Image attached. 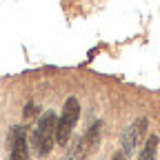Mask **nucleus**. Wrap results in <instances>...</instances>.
Returning a JSON list of instances; mask_svg holds the SVG:
<instances>
[{"label":"nucleus","mask_w":160,"mask_h":160,"mask_svg":"<svg viewBox=\"0 0 160 160\" xmlns=\"http://www.w3.org/2000/svg\"><path fill=\"white\" fill-rule=\"evenodd\" d=\"M78 116H80V105L76 98H69L65 107H62V113L58 118V125H56V142L58 145H67L69 138H71V131L78 122Z\"/></svg>","instance_id":"2"},{"label":"nucleus","mask_w":160,"mask_h":160,"mask_svg":"<svg viewBox=\"0 0 160 160\" xmlns=\"http://www.w3.org/2000/svg\"><path fill=\"white\" fill-rule=\"evenodd\" d=\"M145 131H147V118H138L131 127H127V131L122 133V151L127 156L136 149V145L140 142V138L145 136Z\"/></svg>","instance_id":"5"},{"label":"nucleus","mask_w":160,"mask_h":160,"mask_svg":"<svg viewBox=\"0 0 160 160\" xmlns=\"http://www.w3.org/2000/svg\"><path fill=\"white\" fill-rule=\"evenodd\" d=\"M36 113V107L33 105H27V109H25V116H33Z\"/></svg>","instance_id":"8"},{"label":"nucleus","mask_w":160,"mask_h":160,"mask_svg":"<svg viewBox=\"0 0 160 160\" xmlns=\"http://www.w3.org/2000/svg\"><path fill=\"white\" fill-rule=\"evenodd\" d=\"M156 151H158V136H149L142 151L138 153V160H156Z\"/></svg>","instance_id":"6"},{"label":"nucleus","mask_w":160,"mask_h":160,"mask_svg":"<svg viewBox=\"0 0 160 160\" xmlns=\"http://www.w3.org/2000/svg\"><path fill=\"white\" fill-rule=\"evenodd\" d=\"M111 160H129V156H127V153H125V151H116V153H113V158H111Z\"/></svg>","instance_id":"7"},{"label":"nucleus","mask_w":160,"mask_h":160,"mask_svg":"<svg viewBox=\"0 0 160 160\" xmlns=\"http://www.w3.org/2000/svg\"><path fill=\"white\" fill-rule=\"evenodd\" d=\"M9 145H11V160H29V142H27L25 127H13L11 129Z\"/></svg>","instance_id":"3"},{"label":"nucleus","mask_w":160,"mask_h":160,"mask_svg":"<svg viewBox=\"0 0 160 160\" xmlns=\"http://www.w3.org/2000/svg\"><path fill=\"white\" fill-rule=\"evenodd\" d=\"M100 127H102L100 122H93L89 127V131L85 133V138L78 140V145H76L78 153H76V158H87V156H91L98 149V145H100Z\"/></svg>","instance_id":"4"},{"label":"nucleus","mask_w":160,"mask_h":160,"mask_svg":"<svg viewBox=\"0 0 160 160\" xmlns=\"http://www.w3.org/2000/svg\"><path fill=\"white\" fill-rule=\"evenodd\" d=\"M56 125H58V118L53 111H45L40 116L38 125L33 129V136H31V149L36 156H47L53 147V140H56Z\"/></svg>","instance_id":"1"}]
</instances>
